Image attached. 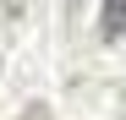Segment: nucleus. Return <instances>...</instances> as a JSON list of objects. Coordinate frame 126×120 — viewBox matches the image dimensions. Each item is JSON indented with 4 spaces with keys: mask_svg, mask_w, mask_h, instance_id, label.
Listing matches in <instances>:
<instances>
[{
    "mask_svg": "<svg viewBox=\"0 0 126 120\" xmlns=\"http://www.w3.org/2000/svg\"><path fill=\"white\" fill-rule=\"evenodd\" d=\"M99 33H104V38H121V33H126V0H104Z\"/></svg>",
    "mask_w": 126,
    "mask_h": 120,
    "instance_id": "1",
    "label": "nucleus"
}]
</instances>
